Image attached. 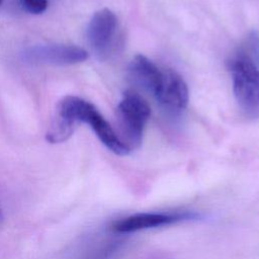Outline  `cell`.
Returning a JSON list of instances; mask_svg holds the SVG:
<instances>
[{
  "label": "cell",
  "instance_id": "obj_1",
  "mask_svg": "<svg viewBox=\"0 0 259 259\" xmlns=\"http://www.w3.org/2000/svg\"><path fill=\"white\" fill-rule=\"evenodd\" d=\"M234 95L248 115L259 112V35L251 32L228 61Z\"/></svg>",
  "mask_w": 259,
  "mask_h": 259
},
{
  "label": "cell",
  "instance_id": "obj_2",
  "mask_svg": "<svg viewBox=\"0 0 259 259\" xmlns=\"http://www.w3.org/2000/svg\"><path fill=\"white\" fill-rule=\"evenodd\" d=\"M73 125L76 122L90 124L100 142L112 153L124 156L131 152L120 142L117 134L98 109L89 101L77 96H66L58 105V114Z\"/></svg>",
  "mask_w": 259,
  "mask_h": 259
},
{
  "label": "cell",
  "instance_id": "obj_3",
  "mask_svg": "<svg viewBox=\"0 0 259 259\" xmlns=\"http://www.w3.org/2000/svg\"><path fill=\"white\" fill-rule=\"evenodd\" d=\"M150 113L149 104L140 94L131 90L123 93L116 108L118 128L116 134L130 152L142 144L144 128Z\"/></svg>",
  "mask_w": 259,
  "mask_h": 259
},
{
  "label": "cell",
  "instance_id": "obj_4",
  "mask_svg": "<svg viewBox=\"0 0 259 259\" xmlns=\"http://www.w3.org/2000/svg\"><path fill=\"white\" fill-rule=\"evenodd\" d=\"M117 28V17L107 8L98 10L92 16L87 27V39L98 59H107L113 52Z\"/></svg>",
  "mask_w": 259,
  "mask_h": 259
},
{
  "label": "cell",
  "instance_id": "obj_5",
  "mask_svg": "<svg viewBox=\"0 0 259 259\" xmlns=\"http://www.w3.org/2000/svg\"><path fill=\"white\" fill-rule=\"evenodd\" d=\"M22 57L32 64L66 66L84 62L88 58V53L77 46L51 44L29 47L23 51Z\"/></svg>",
  "mask_w": 259,
  "mask_h": 259
},
{
  "label": "cell",
  "instance_id": "obj_6",
  "mask_svg": "<svg viewBox=\"0 0 259 259\" xmlns=\"http://www.w3.org/2000/svg\"><path fill=\"white\" fill-rule=\"evenodd\" d=\"M154 97L167 113L178 115L188 104V88L179 74L165 69L162 73L160 87Z\"/></svg>",
  "mask_w": 259,
  "mask_h": 259
},
{
  "label": "cell",
  "instance_id": "obj_7",
  "mask_svg": "<svg viewBox=\"0 0 259 259\" xmlns=\"http://www.w3.org/2000/svg\"><path fill=\"white\" fill-rule=\"evenodd\" d=\"M185 214L171 212H138L115 221L111 229L119 234H128L147 229L162 227L179 222Z\"/></svg>",
  "mask_w": 259,
  "mask_h": 259
},
{
  "label": "cell",
  "instance_id": "obj_8",
  "mask_svg": "<svg viewBox=\"0 0 259 259\" xmlns=\"http://www.w3.org/2000/svg\"><path fill=\"white\" fill-rule=\"evenodd\" d=\"M162 73L163 70L143 55H137L128 65V76L133 83L153 96L160 87Z\"/></svg>",
  "mask_w": 259,
  "mask_h": 259
},
{
  "label": "cell",
  "instance_id": "obj_9",
  "mask_svg": "<svg viewBox=\"0 0 259 259\" xmlns=\"http://www.w3.org/2000/svg\"><path fill=\"white\" fill-rule=\"evenodd\" d=\"M23 8L32 14H40L48 7V0H20Z\"/></svg>",
  "mask_w": 259,
  "mask_h": 259
},
{
  "label": "cell",
  "instance_id": "obj_10",
  "mask_svg": "<svg viewBox=\"0 0 259 259\" xmlns=\"http://www.w3.org/2000/svg\"><path fill=\"white\" fill-rule=\"evenodd\" d=\"M3 221V213H2V211H1V209H0V223Z\"/></svg>",
  "mask_w": 259,
  "mask_h": 259
},
{
  "label": "cell",
  "instance_id": "obj_11",
  "mask_svg": "<svg viewBox=\"0 0 259 259\" xmlns=\"http://www.w3.org/2000/svg\"><path fill=\"white\" fill-rule=\"evenodd\" d=\"M2 2H3V0H0V5L2 4Z\"/></svg>",
  "mask_w": 259,
  "mask_h": 259
}]
</instances>
